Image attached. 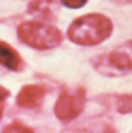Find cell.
Here are the masks:
<instances>
[{
	"mask_svg": "<svg viewBox=\"0 0 132 133\" xmlns=\"http://www.w3.org/2000/svg\"><path fill=\"white\" fill-rule=\"evenodd\" d=\"M101 74L112 72V74H122V72L132 71V41L121 44L119 47L111 51L109 54L104 55L101 58Z\"/></svg>",
	"mask_w": 132,
	"mask_h": 133,
	"instance_id": "cell-3",
	"label": "cell"
},
{
	"mask_svg": "<svg viewBox=\"0 0 132 133\" xmlns=\"http://www.w3.org/2000/svg\"><path fill=\"white\" fill-rule=\"evenodd\" d=\"M4 132H31L29 128H24V126L18 125V123H13V125L7 126L4 129Z\"/></svg>",
	"mask_w": 132,
	"mask_h": 133,
	"instance_id": "cell-9",
	"label": "cell"
},
{
	"mask_svg": "<svg viewBox=\"0 0 132 133\" xmlns=\"http://www.w3.org/2000/svg\"><path fill=\"white\" fill-rule=\"evenodd\" d=\"M2 113H3V106H2V103H0V116H2Z\"/></svg>",
	"mask_w": 132,
	"mask_h": 133,
	"instance_id": "cell-11",
	"label": "cell"
},
{
	"mask_svg": "<svg viewBox=\"0 0 132 133\" xmlns=\"http://www.w3.org/2000/svg\"><path fill=\"white\" fill-rule=\"evenodd\" d=\"M17 34L21 43L37 50L53 48L62 41V36L58 28L39 21H27L20 24L17 28Z\"/></svg>",
	"mask_w": 132,
	"mask_h": 133,
	"instance_id": "cell-2",
	"label": "cell"
},
{
	"mask_svg": "<svg viewBox=\"0 0 132 133\" xmlns=\"http://www.w3.org/2000/svg\"><path fill=\"white\" fill-rule=\"evenodd\" d=\"M84 106H85V94L83 88H78L74 92L70 91L61 92L55 102L54 112L61 120H71L83 112Z\"/></svg>",
	"mask_w": 132,
	"mask_h": 133,
	"instance_id": "cell-4",
	"label": "cell"
},
{
	"mask_svg": "<svg viewBox=\"0 0 132 133\" xmlns=\"http://www.w3.org/2000/svg\"><path fill=\"white\" fill-rule=\"evenodd\" d=\"M87 2L88 0H61L62 4L70 7V9H80V7H83Z\"/></svg>",
	"mask_w": 132,
	"mask_h": 133,
	"instance_id": "cell-8",
	"label": "cell"
},
{
	"mask_svg": "<svg viewBox=\"0 0 132 133\" xmlns=\"http://www.w3.org/2000/svg\"><path fill=\"white\" fill-rule=\"evenodd\" d=\"M44 94H46V91L40 85H27V87L21 88V91L18 92L17 103L18 106L23 108H36L41 103Z\"/></svg>",
	"mask_w": 132,
	"mask_h": 133,
	"instance_id": "cell-5",
	"label": "cell"
},
{
	"mask_svg": "<svg viewBox=\"0 0 132 133\" xmlns=\"http://www.w3.org/2000/svg\"><path fill=\"white\" fill-rule=\"evenodd\" d=\"M7 95H9L7 91H6L3 87H0V101H2V99H4V98L7 96Z\"/></svg>",
	"mask_w": 132,
	"mask_h": 133,
	"instance_id": "cell-10",
	"label": "cell"
},
{
	"mask_svg": "<svg viewBox=\"0 0 132 133\" xmlns=\"http://www.w3.org/2000/svg\"><path fill=\"white\" fill-rule=\"evenodd\" d=\"M112 28V21L106 16L91 13L74 20L67 36L78 45H97L111 36Z\"/></svg>",
	"mask_w": 132,
	"mask_h": 133,
	"instance_id": "cell-1",
	"label": "cell"
},
{
	"mask_svg": "<svg viewBox=\"0 0 132 133\" xmlns=\"http://www.w3.org/2000/svg\"><path fill=\"white\" fill-rule=\"evenodd\" d=\"M118 110L121 113H128L132 112V95H125V96H121L118 99Z\"/></svg>",
	"mask_w": 132,
	"mask_h": 133,
	"instance_id": "cell-7",
	"label": "cell"
},
{
	"mask_svg": "<svg viewBox=\"0 0 132 133\" xmlns=\"http://www.w3.org/2000/svg\"><path fill=\"white\" fill-rule=\"evenodd\" d=\"M0 64L11 71H17L21 65V58L17 51L3 41H0Z\"/></svg>",
	"mask_w": 132,
	"mask_h": 133,
	"instance_id": "cell-6",
	"label": "cell"
}]
</instances>
